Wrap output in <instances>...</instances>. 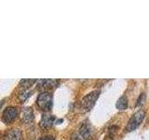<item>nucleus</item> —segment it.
Masks as SVG:
<instances>
[{"label": "nucleus", "instance_id": "obj_6", "mask_svg": "<svg viewBox=\"0 0 149 140\" xmlns=\"http://www.w3.org/2000/svg\"><path fill=\"white\" fill-rule=\"evenodd\" d=\"M21 120L24 123H30L34 120V110L29 106L22 107L21 110Z\"/></svg>", "mask_w": 149, "mask_h": 140}, {"label": "nucleus", "instance_id": "obj_8", "mask_svg": "<svg viewBox=\"0 0 149 140\" xmlns=\"http://www.w3.org/2000/svg\"><path fill=\"white\" fill-rule=\"evenodd\" d=\"M5 140H22V134L19 129H13L5 135Z\"/></svg>", "mask_w": 149, "mask_h": 140}, {"label": "nucleus", "instance_id": "obj_5", "mask_svg": "<svg viewBox=\"0 0 149 140\" xmlns=\"http://www.w3.org/2000/svg\"><path fill=\"white\" fill-rule=\"evenodd\" d=\"M79 134H81V136L86 140H91L93 135V128L91 124L88 123V120L84 121L82 123L80 129H79Z\"/></svg>", "mask_w": 149, "mask_h": 140}, {"label": "nucleus", "instance_id": "obj_7", "mask_svg": "<svg viewBox=\"0 0 149 140\" xmlns=\"http://www.w3.org/2000/svg\"><path fill=\"white\" fill-rule=\"evenodd\" d=\"M55 121V117L53 115H49V114H45L43 115L40 121V126L41 128L43 129H48L53 125Z\"/></svg>", "mask_w": 149, "mask_h": 140}, {"label": "nucleus", "instance_id": "obj_1", "mask_svg": "<svg viewBox=\"0 0 149 140\" xmlns=\"http://www.w3.org/2000/svg\"><path fill=\"white\" fill-rule=\"evenodd\" d=\"M37 105L43 111H49L52 108V95L49 92H43L37 97Z\"/></svg>", "mask_w": 149, "mask_h": 140}, {"label": "nucleus", "instance_id": "obj_9", "mask_svg": "<svg viewBox=\"0 0 149 140\" xmlns=\"http://www.w3.org/2000/svg\"><path fill=\"white\" fill-rule=\"evenodd\" d=\"M37 82H38V87L40 88H53L57 84V81L53 79H39Z\"/></svg>", "mask_w": 149, "mask_h": 140}, {"label": "nucleus", "instance_id": "obj_2", "mask_svg": "<svg viewBox=\"0 0 149 140\" xmlns=\"http://www.w3.org/2000/svg\"><path fill=\"white\" fill-rule=\"evenodd\" d=\"M100 95V91H93L87 94L81 101V107L84 111L91 110Z\"/></svg>", "mask_w": 149, "mask_h": 140}, {"label": "nucleus", "instance_id": "obj_11", "mask_svg": "<svg viewBox=\"0 0 149 140\" xmlns=\"http://www.w3.org/2000/svg\"><path fill=\"white\" fill-rule=\"evenodd\" d=\"M36 79H22L20 81V86L23 88V90H27L28 88L34 85V83H36Z\"/></svg>", "mask_w": 149, "mask_h": 140}, {"label": "nucleus", "instance_id": "obj_14", "mask_svg": "<svg viewBox=\"0 0 149 140\" xmlns=\"http://www.w3.org/2000/svg\"><path fill=\"white\" fill-rule=\"evenodd\" d=\"M38 140H54V137L51 136V135H47V136H43L39 138Z\"/></svg>", "mask_w": 149, "mask_h": 140}, {"label": "nucleus", "instance_id": "obj_13", "mask_svg": "<svg viewBox=\"0 0 149 140\" xmlns=\"http://www.w3.org/2000/svg\"><path fill=\"white\" fill-rule=\"evenodd\" d=\"M146 99V96H144V94L143 93H142L141 94V96H140L139 98H138V102H137V105H142V104H143V100Z\"/></svg>", "mask_w": 149, "mask_h": 140}, {"label": "nucleus", "instance_id": "obj_3", "mask_svg": "<svg viewBox=\"0 0 149 140\" xmlns=\"http://www.w3.org/2000/svg\"><path fill=\"white\" fill-rule=\"evenodd\" d=\"M144 113L143 110H139L135 113L132 118L130 119L128 125H127V131L129 132H132V131L135 130L138 126L141 124V123L143 121V120L144 119Z\"/></svg>", "mask_w": 149, "mask_h": 140}, {"label": "nucleus", "instance_id": "obj_10", "mask_svg": "<svg viewBox=\"0 0 149 140\" xmlns=\"http://www.w3.org/2000/svg\"><path fill=\"white\" fill-rule=\"evenodd\" d=\"M116 107L118 110H124L128 107V99L125 95L121 96L116 104Z\"/></svg>", "mask_w": 149, "mask_h": 140}, {"label": "nucleus", "instance_id": "obj_12", "mask_svg": "<svg viewBox=\"0 0 149 140\" xmlns=\"http://www.w3.org/2000/svg\"><path fill=\"white\" fill-rule=\"evenodd\" d=\"M31 91H28V90H23L22 92H21L19 93V100L21 102H24L28 97L31 95Z\"/></svg>", "mask_w": 149, "mask_h": 140}, {"label": "nucleus", "instance_id": "obj_4", "mask_svg": "<svg viewBox=\"0 0 149 140\" xmlns=\"http://www.w3.org/2000/svg\"><path fill=\"white\" fill-rule=\"evenodd\" d=\"M18 113H19V111H18V109L16 108V107L8 106L3 112L2 120H3L4 123H11V121H13L17 118Z\"/></svg>", "mask_w": 149, "mask_h": 140}]
</instances>
